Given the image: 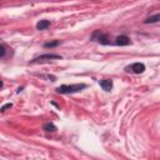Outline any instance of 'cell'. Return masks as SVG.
I'll return each mask as SVG.
<instances>
[{
  "label": "cell",
  "instance_id": "cell-8",
  "mask_svg": "<svg viewBox=\"0 0 160 160\" xmlns=\"http://www.w3.org/2000/svg\"><path fill=\"white\" fill-rule=\"evenodd\" d=\"M159 19H160V15H159V14H156V15H154V16L148 18L144 22H145V24H152V22H158V21H159Z\"/></svg>",
  "mask_w": 160,
  "mask_h": 160
},
{
  "label": "cell",
  "instance_id": "cell-9",
  "mask_svg": "<svg viewBox=\"0 0 160 160\" xmlns=\"http://www.w3.org/2000/svg\"><path fill=\"white\" fill-rule=\"evenodd\" d=\"M59 44H60V41H59V40H55V41L45 42V44H44V46H45V48H55V46H58Z\"/></svg>",
  "mask_w": 160,
  "mask_h": 160
},
{
  "label": "cell",
  "instance_id": "cell-5",
  "mask_svg": "<svg viewBox=\"0 0 160 160\" xmlns=\"http://www.w3.org/2000/svg\"><path fill=\"white\" fill-rule=\"evenodd\" d=\"M50 26V21L49 20H40L38 24H36V28L38 30H45Z\"/></svg>",
  "mask_w": 160,
  "mask_h": 160
},
{
  "label": "cell",
  "instance_id": "cell-10",
  "mask_svg": "<svg viewBox=\"0 0 160 160\" xmlns=\"http://www.w3.org/2000/svg\"><path fill=\"white\" fill-rule=\"evenodd\" d=\"M99 41L101 42V44H109V39H108V36L106 35H100L99 36Z\"/></svg>",
  "mask_w": 160,
  "mask_h": 160
},
{
  "label": "cell",
  "instance_id": "cell-7",
  "mask_svg": "<svg viewBox=\"0 0 160 160\" xmlns=\"http://www.w3.org/2000/svg\"><path fill=\"white\" fill-rule=\"evenodd\" d=\"M42 129H44L45 131H48V132H52V131H56V126H55L54 124H51V122H46V124L42 126Z\"/></svg>",
  "mask_w": 160,
  "mask_h": 160
},
{
  "label": "cell",
  "instance_id": "cell-3",
  "mask_svg": "<svg viewBox=\"0 0 160 160\" xmlns=\"http://www.w3.org/2000/svg\"><path fill=\"white\" fill-rule=\"evenodd\" d=\"M50 59H60V55H58V54H45V55H40V56L36 58L32 62H39V61L50 60Z\"/></svg>",
  "mask_w": 160,
  "mask_h": 160
},
{
  "label": "cell",
  "instance_id": "cell-4",
  "mask_svg": "<svg viewBox=\"0 0 160 160\" xmlns=\"http://www.w3.org/2000/svg\"><path fill=\"white\" fill-rule=\"evenodd\" d=\"M116 44L120 45V46H125V45H129L130 44V39L125 35H120L116 38Z\"/></svg>",
  "mask_w": 160,
  "mask_h": 160
},
{
  "label": "cell",
  "instance_id": "cell-11",
  "mask_svg": "<svg viewBox=\"0 0 160 160\" xmlns=\"http://www.w3.org/2000/svg\"><path fill=\"white\" fill-rule=\"evenodd\" d=\"M11 106H12V105H11V104H6V105H4V106H2V108H1V109H0V111H1V112H2V111H5V110H6V109H9V108H11Z\"/></svg>",
  "mask_w": 160,
  "mask_h": 160
},
{
  "label": "cell",
  "instance_id": "cell-2",
  "mask_svg": "<svg viewBox=\"0 0 160 160\" xmlns=\"http://www.w3.org/2000/svg\"><path fill=\"white\" fill-rule=\"evenodd\" d=\"M128 70H129V71L131 70V71L135 72V74H141V72H144V70H145V65L141 64V62H135V64H132L131 66H129Z\"/></svg>",
  "mask_w": 160,
  "mask_h": 160
},
{
  "label": "cell",
  "instance_id": "cell-12",
  "mask_svg": "<svg viewBox=\"0 0 160 160\" xmlns=\"http://www.w3.org/2000/svg\"><path fill=\"white\" fill-rule=\"evenodd\" d=\"M4 54H5V48H4V46H1V45H0V56H2V55H4Z\"/></svg>",
  "mask_w": 160,
  "mask_h": 160
},
{
  "label": "cell",
  "instance_id": "cell-13",
  "mask_svg": "<svg viewBox=\"0 0 160 160\" xmlns=\"http://www.w3.org/2000/svg\"><path fill=\"white\" fill-rule=\"evenodd\" d=\"M1 86H2V81L0 80V88H1Z\"/></svg>",
  "mask_w": 160,
  "mask_h": 160
},
{
  "label": "cell",
  "instance_id": "cell-6",
  "mask_svg": "<svg viewBox=\"0 0 160 160\" xmlns=\"http://www.w3.org/2000/svg\"><path fill=\"white\" fill-rule=\"evenodd\" d=\"M100 86H101L104 90L109 91V90L112 88V81H111V80H101V81H100Z\"/></svg>",
  "mask_w": 160,
  "mask_h": 160
},
{
  "label": "cell",
  "instance_id": "cell-1",
  "mask_svg": "<svg viewBox=\"0 0 160 160\" xmlns=\"http://www.w3.org/2000/svg\"><path fill=\"white\" fill-rule=\"evenodd\" d=\"M85 85L84 84H74V85H61L59 86L56 90L60 94H72L76 91H80L81 89H84Z\"/></svg>",
  "mask_w": 160,
  "mask_h": 160
}]
</instances>
